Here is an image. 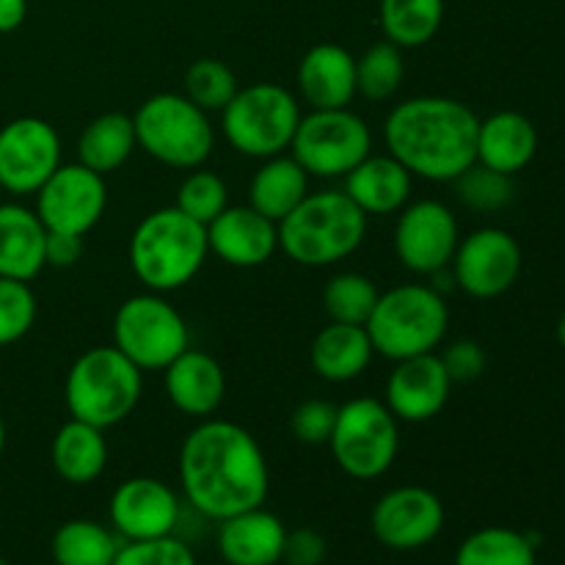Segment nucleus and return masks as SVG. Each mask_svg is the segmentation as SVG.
Wrapping results in <instances>:
<instances>
[{"instance_id": "obj_3", "label": "nucleus", "mask_w": 565, "mask_h": 565, "mask_svg": "<svg viewBox=\"0 0 565 565\" xmlns=\"http://www.w3.org/2000/svg\"><path fill=\"white\" fill-rule=\"evenodd\" d=\"M207 226L177 207L143 215L132 230L130 268L149 292H174L191 285L207 259Z\"/></svg>"}, {"instance_id": "obj_10", "label": "nucleus", "mask_w": 565, "mask_h": 565, "mask_svg": "<svg viewBox=\"0 0 565 565\" xmlns=\"http://www.w3.org/2000/svg\"><path fill=\"white\" fill-rule=\"evenodd\" d=\"M337 467L353 480L386 475L401 450L397 417L375 397H353L337 408L334 434L329 439Z\"/></svg>"}, {"instance_id": "obj_39", "label": "nucleus", "mask_w": 565, "mask_h": 565, "mask_svg": "<svg viewBox=\"0 0 565 565\" xmlns=\"http://www.w3.org/2000/svg\"><path fill=\"white\" fill-rule=\"evenodd\" d=\"M114 565H196L193 550L177 535L152 541H121Z\"/></svg>"}, {"instance_id": "obj_23", "label": "nucleus", "mask_w": 565, "mask_h": 565, "mask_svg": "<svg viewBox=\"0 0 565 565\" xmlns=\"http://www.w3.org/2000/svg\"><path fill=\"white\" fill-rule=\"evenodd\" d=\"M414 174L392 154H367L362 163L345 174L342 191L364 215L401 213L412 199Z\"/></svg>"}, {"instance_id": "obj_34", "label": "nucleus", "mask_w": 565, "mask_h": 565, "mask_svg": "<svg viewBox=\"0 0 565 565\" xmlns=\"http://www.w3.org/2000/svg\"><path fill=\"white\" fill-rule=\"evenodd\" d=\"M406 64H403V50L392 42H379L356 58V92L364 99L384 103L401 88Z\"/></svg>"}, {"instance_id": "obj_36", "label": "nucleus", "mask_w": 565, "mask_h": 565, "mask_svg": "<svg viewBox=\"0 0 565 565\" xmlns=\"http://www.w3.org/2000/svg\"><path fill=\"white\" fill-rule=\"evenodd\" d=\"M452 185H456V193L463 202V207L475 210V213H500L516 196L513 177L489 169L483 163L469 166Z\"/></svg>"}, {"instance_id": "obj_38", "label": "nucleus", "mask_w": 565, "mask_h": 565, "mask_svg": "<svg viewBox=\"0 0 565 565\" xmlns=\"http://www.w3.org/2000/svg\"><path fill=\"white\" fill-rule=\"evenodd\" d=\"M39 303L31 281L0 276V348L20 342L36 323Z\"/></svg>"}, {"instance_id": "obj_28", "label": "nucleus", "mask_w": 565, "mask_h": 565, "mask_svg": "<svg viewBox=\"0 0 565 565\" xmlns=\"http://www.w3.org/2000/svg\"><path fill=\"white\" fill-rule=\"evenodd\" d=\"M309 193V174L292 154L265 158L248 185V204L265 218L276 221L292 213Z\"/></svg>"}, {"instance_id": "obj_8", "label": "nucleus", "mask_w": 565, "mask_h": 565, "mask_svg": "<svg viewBox=\"0 0 565 565\" xmlns=\"http://www.w3.org/2000/svg\"><path fill=\"white\" fill-rule=\"evenodd\" d=\"M301 103L279 83L241 86L221 110V130L230 147L246 158L265 160L290 149L301 121Z\"/></svg>"}, {"instance_id": "obj_26", "label": "nucleus", "mask_w": 565, "mask_h": 565, "mask_svg": "<svg viewBox=\"0 0 565 565\" xmlns=\"http://www.w3.org/2000/svg\"><path fill=\"white\" fill-rule=\"evenodd\" d=\"M375 351L364 326L329 323L318 331L309 348V362L318 379L329 384L356 381L373 362Z\"/></svg>"}, {"instance_id": "obj_32", "label": "nucleus", "mask_w": 565, "mask_h": 565, "mask_svg": "<svg viewBox=\"0 0 565 565\" xmlns=\"http://www.w3.org/2000/svg\"><path fill=\"white\" fill-rule=\"evenodd\" d=\"M539 539L513 527H483L461 541L456 565H539Z\"/></svg>"}, {"instance_id": "obj_15", "label": "nucleus", "mask_w": 565, "mask_h": 565, "mask_svg": "<svg viewBox=\"0 0 565 565\" xmlns=\"http://www.w3.org/2000/svg\"><path fill=\"white\" fill-rule=\"evenodd\" d=\"M61 166V138L50 121L20 116L0 127V188L14 196L36 193Z\"/></svg>"}, {"instance_id": "obj_37", "label": "nucleus", "mask_w": 565, "mask_h": 565, "mask_svg": "<svg viewBox=\"0 0 565 565\" xmlns=\"http://www.w3.org/2000/svg\"><path fill=\"white\" fill-rule=\"evenodd\" d=\"M177 210H182L185 215H191L193 221H199L202 226L213 224L226 207H230V191H226V182L221 180L215 171L207 169H193L188 171L185 180L177 188Z\"/></svg>"}, {"instance_id": "obj_6", "label": "nucleus", "mask_w": 565, "mask_h": 565, "mask_svg": "<svg viewBox=\"0 0 565 565\" xmlns=\"http://www.w3.org/2000/svg\"><path fill=\"white\" fill-rule=\"evenodd\" d=\"M364 329L379 356L401 362L434 353L445 342L450 309L430 285H401L381 292Z\"/></svg>"}, {"instance_id": "obj_29", "label": "nucleus", "mask_w": 565, "mask_h": 565, "mask_svg": "<svg viewBox=\"0 0 565 565\" xmlns=\"http://www.w3.org/2000/svg\"><path fill=\"white\" fill-rule=\"evenodd\" d=\"M136 147L132 116L121 114V110H108L83 127L81 138H77V163L105 177L121 169L132 158Z\"/></svg>"}, {"instance_id": "obj_14", "label": "nucleus", "mask_w": 565, "mask_h": 565, "mask_svg": "<svg viewBox=\"0 0 565 565\" xmlns=\"http://www.w3.org/2000/svg\"><path fill=\"white\" fill-rule=\"evenodd\" d=\"M458 243L461 232L456 213L439 199H419L406 204L397 215L395 254L412 274L430 276L450 268Z\"/></svg>"}, {"instance_id": "obj_42", "label": "nucleus", "mask_w": 565, "mask_h": 565, "mask_svg": "<svg viewBox=\"0 0 565 565\" xmlns=\"http://www.w3.org/2000/svg\"><path fill=\"white\" fill-rule=\"evenodd\" d=\"M329 555V544L323 535L312 527L287 530L285 552H281V563L287 565H323Z\"/></svg>"}, {"instance_id": "obj_48", "label": "nucleus", "mask_w": 565, "mask_h": 565, "mask_svg": "<svg viewBox=\"0 0 565 565\" xmlns=\"http://www.w3.org/2000/svg\"><path fill=\"white\" fill-rule=\"evenodd\" d=\"M0 193H3V188H0Z\"/></svg>"}, {"instance_id": "obj_43", "label": "nucleus", "mask_w": 565, "mask_h": 565, "mask_svg": "<svg viewBox=\"0 0 565 565\" xmlns=\"http://www.w3.org/2000/svg\"><path fill=\"white\" fill-rule=\"evenodd\" d=\"M83 257V237L70 232H47L44 241V263L50 268H72Z\"/></svg>"}, {"instance_id": "obj_25", "label": "nucleus", "mask_w": 565, "mask_h": 565, "mask_svg": "<svg viewBox=\"0 0 565 565\" xmlns=\"http://www.w3.org/2000/svg\"><path fill=\"white\" fill-rule=\"evenodd\" d=\"M44 230L36 210L22 204H0V276L17 281H33L44 263Z\"/></svg>"}, {"instance_id": "obj_12", "label": "nucleus", "mask_w": 565, "mask_h": 565, "mask_svg": "<svg viewBox=\"0 0 565 565\" xmlns=\"http://www.w3.org/2000/svg\"><path fill=\"white\" fill-rule=\"evenodd\" d=\"M108 207L105 177L83 163H61L36 191V215L47 232L86 237Z\"/></svg>"}, {"instance_id": "obj_5", "label": "nucleus", "mask_w": 565, "mask_h": 565, "mask_svg": "<svg viewBox=\"0 0 565 565\" xmlns=\"http://www.w3.org/2000/svg\"><path fill=\"white\" fill-rule=\"evenodd\" d=\"M143 373L114 345H94L72 362L64 403L72 419L108 430L125 423L141 401Z\"/></svg>"}, {"instance_id": "obj_33", "label": "nucleus", "mask_w": 565, "mask_h": 565, "mask_svg": "<svg viewBox=\"0 0 565 565\" xmlns=\"http://www.w3.org/2000/svg\"><path fill=\"white\" fill-rule=\"evenodd\" d=\"M379 296V287L373 285L370 276L345 270V274H337L326 281L323 312L329 315L331 323L364 326L373 315Z\"/></svg>"}, {"instance_id": "obj_46", "label": "nucleus", "mask_w": 565, "mask_h": 565, "mask_svg": "<svg viewBox=\"0 0 565 565\" xmlns=\"http://www.w3.org/2000/svg\"><path fill=\"white\" fill-rule=\"evenodd\" d=\"M3 450H6V423L3 417H0V458H3Z\"/></svg>"}, {"instance_id": "obj_45", "label": "nucleus", "mask_w": 565, "mask_h": 565, "mask_svg": "<svg viewBox=\"0 0 565 565\" xmlns=\"http://www.w3.org/2000/svg\"><path fill=\"white\" fill-rule=\"evenodd\" d=\"M557 342L565 348V312L561 315V320H557Z\"/></svg>"}, {"instance_id": "obj_40", "label": "nucleus", "mask_w": 565, "mask_h": 565, "mask_svg": "<svg viewBox=\"0 0 565 565\" xmlns=\"http://www.w3.org/2000/svg\"><path fill=\"white\" fill-rule=\"evenodd\" d=\"M337 408L340 406H334L331 401H320V397L298 403L290 414V434L296 436V441H301V445H329L331 434H334Z\"/></svg>"}, {"instance_id": "obj_27", "label": "nucleus", "mask_w": 565, "mask_h": 565, "mask_svg": "<svg viewBox=\"0 0 565 565\" xmlns=\"http://www.w3.org/2000/svg\"><path fill=\"white\" fill-rule=\"evenodd\" d=\"M50 461L55 475L70 486H88L108 467V441L105 430L72 419L61 425L50 445Z\"/></svg>"}, {"instance_id": "obj_16", "label": "nucleus", "mask_w": 565, "mask_h": 565, "mask_svg": "<svg viewBox=\"0 0 565 565\" xmlns=\"http://www.w3.org/2000/svg\"><path fill=\"white\" fill-rule=\"evenodd\" d=\"M445 502L425 486H397L379 497L370 527L379 544L395 552H414L436 541L445 530Z\"/></svg>"}, {"instance_id": "obj_7", "label": "nucleus", "mask_w": 565, "mask_h": 565, "mask_svg": "<svg viewBox=\"0 0 565 565\" xmlns=\"http://www.w3.org/2000/svg\"><path fill=\"white\" fill-rule=\"evenodd\" d=\"M132 125L138 147L169 169H199L215 149L210 114L193 105L185 94H152L138 105Z\"/></svg>"}, {"instance_id": "obj_2", "label": "nucleus", "mask_w": 565, "mask_h": 565, "mask_svg": "<svg viewBox=\"0 0 565 565\" xmlns=\"http://www.w3.org/2000/svg\"><path fill=\"white\" fill-rule=\"evenodd\" d=\"M480 119L467 103L452 97H412L390 110L384 143L414 177L456 182L478 163Z\"/></svg>"}, {"instance_id": "obj_17", "label": "nucleus", "mask_w": 565, "mask_h": 565, "mask_svg": "<svg viewBox=\"0 0 565 565\" xmlns=\"http://www.w3.org/2000/svg\"><path fill=\"white\" fill-rule=\"evenodd\" d=\"M110 527L121 541H152L174 535L182 505L169 483L158 478H130L110 494Z\"/></svg>"}, {"instance_id": "obj_31", "label": "nucleus", "mask_w": 565, "mask_h": 565, "mask_svg": "<svg viewBox=\"0 0 565 565\" xmlns=\"http://www.w3.org/2000/svg\"><path fill=\"white\" fill-rule=\"evenodd\" d=\"M379 22L386 42L401 50L423 47L445 22V0H381Z\"/></svg>"}, {"instance_id": "obj_19", "label": "nucleus", "mask_w": 565, "mask_h": 565, "mask_svg": "<svg viewBox=\"0 0 565 565\" xmlns=\"http://www.w3.org/2000/svg\"><path fill=\"white\" fill-rule=\"evenodd\" d=\"M210 254L232 268H259L279 248V224L265 218L252 204L226 207L207 224Z\"/></svg>"}, {"instance_id": "obj_9", "label": "nucleus", "mask_w": 565, "mask_h": 565, "mask_svg": "<svg viewBox=\"0 0 565 565\" xmlns=\"http://www.w3.org/2000/svg\"><path fill=\"white\" fill-rule=\"evenodd\" d=\"M114 348H119L141 373H163L191 348L185 318L163 292H138L121 301L114 315Z\"/></svg>"}, {"instance_id": "obj_47", "label": "nucleus", "mask_w": 565, "mask_h": 565, "mask_svg": "<svg viewBox=\"0 0 565 565\" xmlns=\"http://www.w3.org/2000/svg\"><path fill=\"white\" fill-rule=\"evenodd\" d=\"M0 565H9V563H6V561H3V557H0Z\"/></svg>"}, {"instance_id": "obj_44", "label": "nucleus", "mask_w": 565, "mask_h": 565, "mask_svg": "<svg viewBox=\"0 0 565 565\" xmlns=\"http://www.w3.org/2000/svg\"><path fill=\"white\" fill-rule=\"evenodd\" d=\"M28 0H0V33H11L25 22Z\"/></svg>"}, {"instance_id": "obj_24", "label": "nucleus", "mask_w": 565, "mask_h": 565, "mask_svg": "<svg viewBox=\"0 0 565 565\" xmlns=\"http://www.w3.org/2000/svg\"><path fill=\"white\" fill-rule=\"evenodd\" d=\"M535 152H539V130L524 114L500 110L489 119H480L478 163L516 177L533 163Z\"/></svg>"}, {"instance_id": "obj_1", "label": "nucleus", "mask_w": 565, "mask_h": 565, "mask_svg": "<svg viewBox=\"0 0 565 565\" xmlns=\"http://www.w3.org/2000/svg\"><path fill=\"white\" fill-rule=\"evenodd\" d=\"M177 469L188 505L213 522H224L268 500V458L259 441L230 419L207 417L188 430Z\"/></svg>"}, {"instance_id": "obj_18", "label": "nucleus", "mask_w": 565, "mask_h": 565, "mask_svg": "<svg viewBox=\"0 0 565 565\" xmlns=\"http://www.w3.org/2000/svg\"><path fill=\"white\" fill-rule=\"evenodd\" d=\"M452 379L447 375L439 353L401 359L386 379L384 403L397 423H430L450 401Z\"/></svg>"}, {"instance_id": "obj_30", "label": "nucleus", "mask_w": 565, "mask_h": 565, "mask_svg": "<svg viewBox=\"0 0 565 565\" xmlns=\"http://www.w3.org/2000/svg\"><path fill=\"white\" fill-rule=\"evenodd\" d=\"M121 539L114 527L94 519H70L61 524L50 541L55 565H114Z\"/></svg>"}, {"instance_id": "obj_4", "label": "nucleus", "mask_w": 565, "mask_h": 565, "mask_svg": "<svg viewBox=\"0 0 565 565\" xmlns=\"http://www.w3.org/2000/svg\"><path fill=\"white\" fill-rule=\"evenodd\" d=\"M370 218L345 191L307 193L279 221V248L303 268H326L351 257L367 237Z\"/></svg>"}, {"instance_id": "obj_22", "label": "nucleus", "mask_w": 565, "mask_h": 565, "mask_svg": "<svg viewBox=\"0 0 565 565\" xmlns=\"http://www.w3.org/2000/svg\"><path fill=\"white\" fill-rule=\"evenodd\" d=\"M285 539L281 519L259 505L218 522L215 544L226 565H276L281 563Z\"/></svg>"}, {"instance_id": "obj_13", "label": "nucleus", "mask_w": 565, "mask_h": 565, "mask_svg": "<svg viewBox=\"0 0 565 565\" xmlns=\"http://www.w3.org/2000/svg\"><path fill=\"white\" fill-rule=\"evenodd\" d=\"M456 287L467 296L489 301L516 285L522 274V246L511 232L500 226H483L461 237L450 263Z\"/></svg>"}, {"instance_id": "obj_35", "label": "nucleus", "mask_w": 565, "mask_h": 565, "mask_svg": "<svg viewBox=\"0 0 565 565\" xmlns=\"http://www.w3.org/2000/svg\"><path fill=\"white\" fill-rule=\"evenodd\" d=\"M182 83H185V97L207 114H221L241 88L235 72L218 58L193 61Z\"/></svg>"}, {"instance_id": "obj_41", "label": "nucleus", "mask_w": 565, "mask_h": 565, "mask_svg": "<svg viewBox=\"0 0 565 565\" xmlns=\"http://www.w3.org/2000/svg\"><path fill=\"white\" fill-rule=\"evenodd\" d=\"M439 359L452 384H469V381L480 379L486 370V351L475 340L452 342V345H447L445 353H439Z\"/></svg>"}, {"instance_id": "obj_20", "label": "nucleus", "mask_w": 565, "mask_h": 565, "mask_svg": "<svg viewBox=\"0 0 565 565\" xmlns=\"http://www.w3.org/2000/svg\"><path fill=\"white\" fill-rule=\"evenodd\" d=\"M298 97L312 110L348 108L356 97V55L334 42L315 44L298 61Z\"/></svg>"}, {"instance_id": "obj_11", "label": "nucleus", "mask_w": 565, "mask_h": 565, "mask_svg": "<svg viewBox=\"0 0 565 565\" xmlns=\"http://www.w3.org/2000/svg\"><path fill=\"white\" fill-rule=\"evenodd\" d=\"M290 154L309 177L334 180L373 154V132L351 108L309 110L298 121Z\"/></svg>"}, {"instance_id": "obj_21", "label": "nucleus", "mask_w": 565, "mask_h": 565, "mask_svg": "<svg viewBox=\"0 0 565 565\" xmlns=\"http://www.w3.org/2000/svg\"><path fill=\"white\" fill-rule=\"evenodd\" d=\"M163 386L171 406L193 419L213 417L226 397L224 367L196 348H188L163 370Z\"/></svg>"}]
</instances>
